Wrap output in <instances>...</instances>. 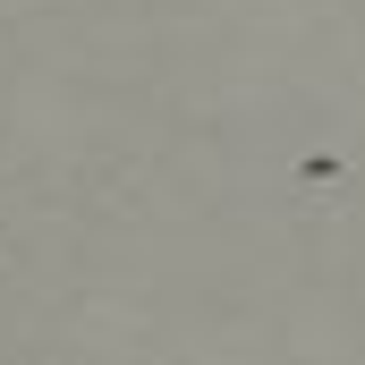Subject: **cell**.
Returning a JSON list of instances; mask_svg holds the SVG:
<instances>
[{"mask_svg": "<svg viewBox=\"0 0 365 365\" xmlns=\"http://www.w3.org/2000/svg\"><path fill=\"white\" fill-rule=\"evenodd\" d=\"M365 187V153L349 136H280L272 145V204L297 221H340Z\"/></svg>", "mask_w": 365, "mask_h": 365, "instance_id": "1", "label": "cell"}]
</instances>
